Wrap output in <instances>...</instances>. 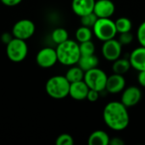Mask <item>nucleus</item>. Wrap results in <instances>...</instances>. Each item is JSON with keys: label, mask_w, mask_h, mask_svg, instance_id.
Listing matches in <instances>:
<instances>
[{"label": "nucleus", "mask_w": 145, "mask_h": 145, "mask_svg": "<svg viewBox=\"0 0 145 145\" xmlns=\"http://www.w3.org/2000/svg\"><path fill=\"white\" fill-rule=\"evenodd\" d=\"M92 29L93 35L102 42L115 38L117 34L115 21L110 18H98Z\"/></svg>", "instance_id": "20e7f679"}, {"label": "nucleus", "mask_w": 145, "mask_h": 145, "mask_svg": "<svg viewBox=\"0 0 145 145\" xmlns=\"http://www.w3.org/2000/svg\"><path fill=\"white\" fill-rule=\"evenodd\" d=\"M36 62L37 65L42 68H50L58 62L56 49L50 47L42 48L36 56Z\"/></svg>", "instance_id": "1a4fd4ad"}, {"label": "nucleus", "mask_w": 145, "mask_h": 145, "mask_svg": "<svg viewBox=\"0 0 145 145\" xmlns=\"http://www.w3.org/2000/svg\"><path fill=\"white\" fill-rule=\"evenodd\" d=\"M137 37L140 45L145 47V20L140 24V25L138 28Z\"/></svg>", "instance_id": "bb28decb"}, {"label": "nucleus", "mask_w": 145, "mask_h": 145, "mask_svg": "<svg viewBox=\"0 0 145 145\" xmlns=\"http://www.w3.org/2000/svg\"><path fill=\"white\" fill-rule=\"evenodd\" d=\"M89 89L90 88H88L87 83L84 82V80L72 82L71 83V86H70L69 96H71V98L77 101L84 100V99H87V96H88Z\"/></svg>", "instance_id": "ddd939ff"}, {"label": "nucleus", "mask_w": 145, "mask_h": 145, "mask_svg": "<svg viewBox=\"0 0 145 145\" xmlns=\"http://www.w3.org/2000/svg\"><path fill=\"white\" fill-rule=\"evenodd\" d=\"M70 82L65 76H54L50 77L45 85V89L48 96L54 99H62L69 95Z\"/></svg>", "instance_id": "7ed1b4c3"}, {"label": "nucleus", "mask_w": 145, "mask_h": 145, "mask_svg": "<svg viewBox=\"0 0 145 145\" xmlns=\"http://www.w3.org/2000/svg\"><path fill=\"white\" fill-rule=\"evenodd\" d=\"M77 65L86 72L99 65V58L93 54L90 55H81Z\"/></svg>", "instance_id": "f3484780"}, {"label": "nucleus", "mask_w": 145, "mask_h": 145, "mask_svg": "<svg viewBox=\"0 0 145 145\" xmlns=\"http://www.w3.org/2000/svg\"><path fill=\"white\" fill-rule=\"evenodd\" d=\"M133 40V35L131 33V31L120 33V37L118 38V41L121 42L122 46L124 45H129Z\"/></svg>", "instance_id": "a878e982"}, {"label": "nucleus", "mask_w": 145, "mask_h": 145, "mask_svg": "<svg viewBox=\"0 0 145 145\" xmlns=\"http://www.w3.org/2000/svg\"><path fill=\"white\" fill-rule=\"evenodd\" d=\"M126 87V79L123 75L114 73L108 76L105 90L112 94H116L122 92Z\"/></svg>", "instance_id": "f8f14e48"}, {"label": "nucleus", "mask_w": 145, "mask_h": 145, "mask_svg": "<svg viewBox=\"0 0 145 145\" xmlns=\"http://www.w3.org/2000/svg\"><path fill=\"white\" fill-rule=\"evenodd\" d=\"M138 81L139 82V84L145 88V71H138Z\"/></svg>", "instance_id": "2f4dec72"}, {"label": "nucleus", "mask_w": 145, "mask_h": 145, "mask_svg": "<svg viewBox=\"0 0 145 145\" xmlns=\"http://www.w3.org/2000/svg\"><path fill=\"white\" fill-rule=\"evenodd\" d=\"M56 145H73L74 144V139L72 136H71L68 133H63L60 134L57 138H56Z\"/></svg>", "instance_id": "393cba45"}, {"label": "nucleus", "mask_w": 145, "mask_h": 145, "mask_svg": "<svg viewBox=\"0 0 145 145\" xmlns=\"http://www.w3.org/2000/svg\"><path fill=\"white\" fill-rule=\"evenodd\" d=\"M79 47H80L81 55H90V54H93L95 52V45L91 40L80 42Z\"/></svg>", "instance_id": "5701e85b"}, {"label": "nucleus", "mask_w": 145, "mask_h": 145, "mask_svg": "<svg viewBox=\"0 0 145 145\" xmlns=\"http://www.w3.org/2000/svg\"><path fill=\"white\" fill-rule=\"evenodd\" d=\"M93 35V29L84 25L79 27L76 31V38L79 43L92 40Z\"/></svg>", "instance_id": "aec40b11"}, {"label": "nucleus", "mask_w": 145, "mask_h": 145, "mask_svg": "<svg viewBox=\"0 0 145 145\" xmlns=\"http://www.w3.org/2000/svg\"><path fill=\"white\" fill-rule=\"evenodd\" d=\"M142 99V92L139 88L131 86L122 91L121 102L127 108L133 107L139 103Z\"/></svg>", "instance_id": "9d476101"}, {"label": "nucleus", "mask_w": 145, "mask_h": 145, "mask_svg": "<svg viewBox=\"0 0 145 145\" xmlns=\"http://www.w3.org/2000/svg\"><path fill=\"white\" fill-rule=\"evenodd\" d=\"M116 27L117 30V33H123L131 31L133 28V23L130 19L127 17H120L116 21Z\"/></svg>", "instance_id": "412c9836"}, {"label": "nucleus", "mask_w": 145, "mask_h": 145, "mask_svg": "<svg viewBox=\"0 0 145 145\" xmlns=\"http://www.w3.org/2000/svg\"><path fill=\"white\" fill-rule=\"evenodd\" d=\"M6 54L8 58L13 62H21L28 54V47L25 40L14 37L6 45Z\"/></svg>", "instance_id": "423d86ee"}, {"label": "nucleus", "mask_w": 145, "mask_h": 145, "mask_svg": "<svg viewBox=\"0 0 145 145\" xmlns=\"http://www.w3.org/2000/svg\"><path fill=\"white\" fill-rule=\"evenodd\" d=\"M0 3H1V2H0Z\"/></svg>", "instance_id": "473e14b6"}, {"label": "nucleus", "mask_w": 145, "mask_h": 145, "mask_svg": "<svg viewBox=\"0 0 145 145\" xmlns=\"http://www.w3.org/2000/svg\"><path fill=\"white\" fill-rule=\"evenodd\" d=\"M131 67L132 66L129 59L119 58L116 60L113 61V65H112L113 72L120 75H124L127 72H128Z\"/></svg>", "instance_id": "6ab92c4d"}, {"label": "nucleus", "mask_w": 145, "mask_h": 145, "mask_svg": "<svg viewBox=\"0 0 145 145\" xmlns=\"http://www.w3.org/2000/svg\"><path fill=\"white\" fill-rule=\"evenodd\" d=\"M110 145H123L125 144V141L122 140V138L119 137H115L110 139Z\"/></svg>", "instance_id": "7c9ffc66"}, {"label": "nucleus", "mask_w": 145, "mask_h": 145, "mask_svg": "<svg viewBox=\"0 0 145 145\" xmlns=\"http://www.w3.org/2000/svg\"><path fill=\"white\" fill-rule=\"evenodd\" d=\"M22 0H0V2L6 6L8 7H13V6H16L18 4H20L21 3Z\"/></svg>", "instance_id": "c756f323"}, {"label": "nucleus", "mask_w": 145, "mask_h": 145, "mask_svg": "<svg viewBox=\"0 0 145 145\" xmlns=\"http://www.w3.org/2000/svg\"><path fill=\"white\" fill-rule=\"evenodd\" d=\"M116 10V6L111 0L95 1L93 13L98 18H110Z\"/></svg>", "instance_id": "9b49d317"}, {"label": "nucleus", "mask_w": 145, "mask_h": 145, "mask_svg": "<svg viewBox=\"0 0 145 145\" xmlns=\"http://www.w3.org/2000/svg\"><path fill=\"white\" fill-rule=\"evenodd\" d=\"M99 92L93 90V89H89L88 96H87V99L90 102H95L99 99Z\"/></svg>", "instance_id": "cd10ccee"}, {"label": "nucleus", "mask_w": 145, "mask_h": 145, "mask_svg": "<svg viewBox=\"0 0 145 145\" xmlns=\"http://www.w3.org/2000/svg\"><path fill=\"white\" fill-rule=\"evenodd\" d=\"M13 38H14L13 34H10V33H8V32H4V33H3L2 36H1V41H2L5 45H7Z\"/></svg>", "instance_id": "c85d7f7f"}, {"label": "nucleus", "mask_w": 145, "mask_h": 145, "mask_svg": "<svg viewBox=\"0 0 145 145\" xmlns=\"http://www.w3.org/2000/svg\"><path fill=\"white\" fill-rule=\"evenodd\" d=\"M103 118L106 126L114 131L126 129L130 121L127 107L121 101H111L108 103L104 109Z\"/></svg>", "instance_id": "f257e3e1"}, {"label": "nucleus", "mask_w": 145, "mask_h": 145, "mask_svg": "<svg viewBox=\"0 0 145 145\" xmlns=\"http://www.w3.org/2000/svg\"><path fill=\"white\" fill-rule=\"evenodd\" d=\"M97 20H98V16L93 12H92L90 14H88L86 15L82 16L81 17V23H82V25L93 28V26L96 23Z\"/></svg>", "instance_id": "b1692460"}, {"label": "nucleus", "mask_w": 145, "mask_h": 145, "mask_svg": "<svg viewBox=\"0 0 145 145\" xmlns=\"http://www.w3.org/2000/svg\"><path fill=\"white\" fill-rule=\"evenodd\" d=\"M110 139V138L106 132L96 130L89 135L88 144L89 145H109Z\"/></svg>", "instance_id": "dca6fc26"}, {"label": "nucleus", "mask_w": 145, "mask_h": 145, "mask_svg": "<svg viewBox=\"0 0 145 145\" xmlns=\"http://www.w3.org/2000/svg\"><path fill=\"white\" fill-rule=\"evenodd\" d=\"M56 53L58 62L66 66H71L77 64L81 57L79 43L70 39L58 44Z\"/></svg>", "instance_id": "f03ea898"}, {"label": "nucleus", "mask_w": 145, "mask_h": 145, "mask_svg": "<svg viewBox=\"0 0 145 145\" xmlns=\"http://www.w3.org/2000/svg\"><path fill=\"white\" fill-rule=\"evenodd\" d=\"M96 0H72L71 8L73 12L82 17L93 12V8Z\"/></svg>", "instance_id": "2eb2a0df"}, {"label": "nucleus", "mask_w": 145, "mask_h": 145, "mask_svg": "<svg viewBox=\"0 0 145 145\" xmlns=\"http://www.w3.org/2000/svg\"><path fill=\"white\" fill-rule=\"evenodd\" d=\"M121 51H122V45L116 38L105 41L101 48V52L104 58L108 61H112V62L121 57Z\"/></svg>", "instance_id": "6e6552de"}, {"label": "nucleus", "mask_w": 145, "mask_h": 145, "mask_svg": "<svg viewBox=\"0 0 145 145\" xmlns=\"http://www.w3.org/2000/svg\"><path fill=\"white\" fill-rule=\"evenodd\" d=\"M107 78L108 76L106 73L103 70L96 67L86 71L83 80L90 89H93L100 93L105 90Z\"/></svg>", "instance_id": "39448f33"}, {"label": "nucleus", "mask_w": 145, "mask_h": 145, "mask_svg": "<svg viewBox=\"0 0 145 145\" xmlns=\"http://www.w3.org/2000/svg\"><path fill=\"white\" fill-rule=\"evenodd\" d=\"M36 31L35 24L28 19H22L18 20L12 28V34L14 37L27 40L33 36Z\"/></svg>", "instance_id": "0eeeda50"}, {"label": "nucleus", "mask_w": 145, "mask_h": 145, "mask_svg": "<svg viewBox=\"0 0 145 145\" xmlns=\"http://www.w3.org/2000/svg\"><path fill=\"white\" fill-rule=\"evenodd\" d=\"M131 66L138 71H145V47H140L133 49L129 56Z\"/></svg>", "instance_id": "4468645a"}, {"label": "nucleus", "mask_w": 145, "mask_h": 145, "mask_svg": "<svg viewBox=\"0 0 145 145\" xmlns=\"http://www.w3.org/2000/svg\"><path fill=\"white\" fill-rule=\"evenodd\" d=\"M85 71L79 65H71V68L67 71L65 74L66 79L70 82V83L82 81L84 79Z\"/></svg>", "instance_id": "a211bd4d"}, {"label": "nucleus", "mask_w": 145, "mask_h": 145, "mask_svg": "<svg viewBox=\"0 0 145 145\" xmlns=\"http://www.w3.org/2000/svg\"><path fill=\"white\" fill-rule=\"evenodd\" d=\"M51 38L54 41V42H55L57 45L59 43L64 42L65 41L69 39V34L68 31L62 27H58L55 28L52 33H51Z\"/></svg>", "instance_id": "4be33fe9"}]
</instances>
